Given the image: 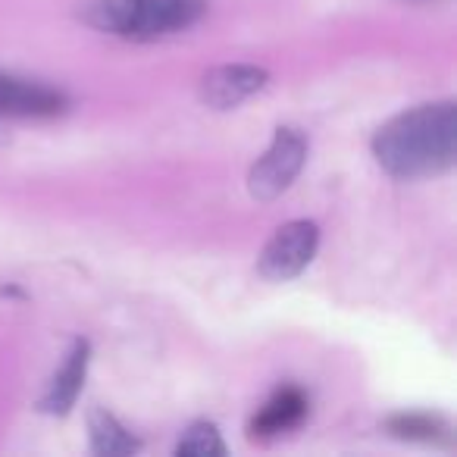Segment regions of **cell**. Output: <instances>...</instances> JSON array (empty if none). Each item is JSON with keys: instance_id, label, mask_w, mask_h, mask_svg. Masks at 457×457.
<instances>
[{"instance_id": "8fae6325", "label": "cell", "mask_w": 457, "mask_h": 457, "mask_svg": "<svg viewBox=\"0 0 457 457\" xmlns=\"http://www.w3.org/2000/svg\"><path fill=\"white\" fill-rule=\"evenodd\" d=\"M179 457H222L226 454V442L220 438L213 423H191L188 432L182 436V442L176 445Z\"/></svg>"}, {"instance_id": "ba28073f", "label": "cell", "mask_w": 457, "mask_h": 457, "mask_svg": "<svg viewBox=\"0 0 457 457\" xmlns=\"http://www.w3.org/2000/svg\"><path fill=\"white\" fill-rule=\"evenodd\" d=\"M88 357H91V348L85 338H79L76 345H72V351L66 354L63 367L57 370V376L51 379V386H47L45 398L38 401L41 413H54V417H63V413L72 411V404H76L79 392H82L85 386V373H88Z\"/></svg>"}, {"instance_id": "5b68a950", "label": "cell", "mask_w": 457, "mask_h": 457, "mask_svg": "<svg viewBox=\"0 0 457 457\" xmlns=\"http://www.w3.org/2000/svg\"><path fill=\"white\" fill-rule=\"evenodd\" d=\"M66 107H70V101L63 91L45 82L0 72V113L22 116V120H51V116L66 113Z\"/></svg>"}, {"instance_id": "7a4b0ae2", "label": "cell", "mask_w": 457, "mask_h": 457, "mask_svg": "<svg viewBox=\"0 0 457 457\" xmlns=\"http://www.w3.org/2000/svg\"><path fill=\"white\" fill-rule=\"evenodd\" d=\"M204 13V0H91L79 10L91 29L126 41H157L185 32Z\"/></svg>"}, {"instance_id": "7c38bea8", "label": "cell", "mask_w": 457, "mask_h": 457, "mask_svg": "<svg viewBox=\"0 0 457 457\" xmlns=\"http://www.w3.org/2000/svg\"><path fill=\"white\" fill-rule=\"evenodd\" d=\"M4 141H7V132H4V129H0V145H4Z\"/></svg>"}, {"instance_id": "6da1fadb", "label": "cell", "mask_w": 457, "mask_h": 457, "mask_svg": "<svg viewBox=\"0 0 457 457\" xmlns=\"http://www.w3.org/2000/svg\"><path fill=\"white\" fill-rule=\"evenodd\" d=\"M373 157L395 179L442 176L457 160V110L451 101L420 104L373 135Z\"/></svg>"}, {"instance_id": "8992f818", "label": "cell", "mask_w": 457, "mask_h": 457, "mask_svg": "<svg viewBox=\"0 0 457 457\" xmlns=\"http://www.w3.org/2000/svg\"><path fill=\"white\" fill-rule=\"evenodd\" d=\"M270 82V72L261 66L248 63H232V66H216L201 79V101L210 110H232L242 101H248L251 95L263 91Z\"/></svg>"}, {"instance_id": "30bf717a", "label": "cell", "mask_w": 457, "mask_h": 457, "mask_svg": "<svg viewBox=\"0 0 457 457\" xmlns=\"http://www.w3.org/2000/svg\"><path fill=\"white\" fill-rule=\"evenodd\" d=\"M386 429L395 438H407V442H442L451 438L448 423L432 413H395L386 420Z\"/></svg>"}, {"instance_id": "9c48e42d", "label": "cell", "mask_w": 457, "mask_h": 457, "mask_svg": "<svg viewBox=\"0 0 457 457\" xmlns=\"http://www.w3.org/2000/svg\"><path fill=\"white\" fill-rule=\"evenodd\" d=\"M88 436H91V451L101 457H126L141 451L138 438L107 411L88 413Z\"/></svg>"}, {"instance_id": "277c9868", "label": "cell", "mask_w": 457, "mask_h": 457, "mask_svg": "<svg viewBox=\"0 0 457 457\" xmlns=\"http://www.w3.org/2000/svg\"><path fill=\"white\" fill-rule=\"evenodd\" d=\"M320 245V228L311 220H292L276 228V236L267 242L257 273L270 282H288L307 270Z\"/></svg>"}, {"instance_id": "3957f363", "label": "cell", "mask_w": 457, "mask_h": 457, "mask_svg": "<svg viewBox=\"0 0 457 457\" xmlns=\"http://www.w3.org/2000/svg\"><path fill=\"white\" fill-rule=\"evenodd\" d=\"M307 160V138L298 129H276L273 145L248 172V191L257 201H273L298 179Z\"/></svg>"}, {"instance_id": "52a82bcc", "label": "cell", "mask_w": 457, "mask_h": 457, "mask_svg": "<svg viewBox=\"0 0 457 457\" xmlns=\"http://www.w3.org/2000/svg\"><path fill=\"white\" fill-rule=\"evenodd\" d=\"M311 413V398L304 388L298 386H282L279 392H273V398L254 413L248 432L251 438H276L292 432L295 426H301Z\"/></svg>"}]
</instances>
